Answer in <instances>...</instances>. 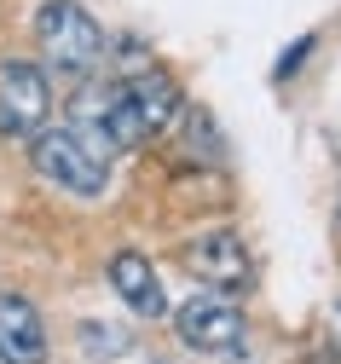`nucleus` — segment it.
<instances>
[{
  "label": "nucleus",
  "instance_id": "obj_1",
  "mask_svg": "<svg viewBox=\"0 0 341 364\" xmlns=\"http://www.w3.org/2000/svg\"><path fill=\"white\" fill-rule=\"evenodd\" d=\"M35 41L46 64H53L58 75H93L105 58V29L99 18H93L87 6H75V0H46V6L35 12Z\"/></svg>",
  "mask_w": 341,
  "mask_h": 364
},
{
  "label": "nucleus",
  "instance_id": "obj_2",
  "mask_svg": "<svg viewBox=\"0 0 341 364\" xmlns=\"http://www.w3.org/2000/svg\"><path fill=\"white\" fill-rule=\"evenodd\" d=\"M35 168H41V179H53L70 197H105V186H110V162L93 156L70 127H41L35 133Z\"/></svg>",
  "mask_w": 341,
  "mask_h": 364
},
{
  "label": "nucleus",
  "instance_id": "obj_3",
  "mask_svg": "<svg viewBox=\"0 0 341 364\" xmlns=\"http://www.w3.org/2000/svg\"><path fill=\"white\" fill-rule=\"evenodd\" d=\"M53 116V81L41 64L0 58V133L6 139H35Z\"/></svg>",
  "mask_w": 341,
  "mask_h": 364
},
{
  "label": "nucleus",
  "instance_id": "obj_4",
  "mask_svg": "<svg viewBox=\"0 0 341 364\" xmlns=\"http://www.w3.org/2000/svg\"><path fill=\"white\" fill-rule=\"evenodd\" d=\"M185 266L197 272L203 284H214L220 295L231 289H249L255 284V260H249V243H243L237 232H203V237H191L185 249Z\"/></svg>",
  "mask_w": 341,
  "mask_h": 364
},
{
  "label": "nucleus",
  "instance_id": "obj_5",
  "mask_svg": "<svg viewBox=\"0 0 341 364\" xmlns=\"http://www.w3.org/2000/svg\"><path fill=\"white\" fill-rule=\"evenodd\" d=\"M243 312L226 295H197L179 306V341L197 347V353H237L243 347Z\"/></svg>",
  "mask_w": 341,
  "mask_h": 364
},
{
  "label": "nucleus",
  "instance_id": "obj_6",
  "mask_svg": "<svg viewBox=\"0 0 341 364\" xmlns=\"http://www.w3.org/2000/svg\"><path fill=\"white\" fill-rule=\"evenodd\" d=\"M122 93H127V110H133V122H139V133L145 139H157V133H168L174 122H179V81L168 75V70H157V64H145V70H127L122 75Z\"/></svg>",
  "mask_w": 341,
  "mask_h": 364
},
{
  "label": "nucleus",
  "instance_id": "obj_7",
  "mask_svg": "<svg viewBox=\"0 0 341 364\" xmlns=\"http://www.w3.org/2000/svg\"><path fill=\"white\" fill-rule=\"evenodd\" d=\"M0 364H46V324L23 295H0Z\"/></svg>",
  "mask_w": 341,
  "mask_h": 364
},
{
  "label": "nucleus",
  "instance_id": "obj_8",
  "mask_svg": "<svg viewBox=\"0 0 341 364\" xmlns=\"http://www.w3.org/2000/svg\"><path fill=\"white\" fill-rule=\"evenodd\" d=\"M110 289H116V301H122L133 318H162V312H168V295H162V284H157V266L145 260L139 249L110 255Z\"/></svg>",
  "mask_w": 341,
  "mask_h": 364
},
{
  "label": "nucleus",
  "instance_id": "obj_9",
  "mask_svg": "<svg viewBox=\"0 0 341 364\" xmlns=\"http://www.w3.org/2000/svg\"><path fill=\"white\" fill-rule=\"evenodd\" d=\"M179 156H185V162H203V168L226 162V139H220V127H214V116H209L203 105H185V133H179Z\"/></svg>",
  "mask_w": 341,
  "mask_h": 364
},
{
  "label": "nucleus",
  "instance_id": "obj_10",
  "mask_svg": "<svg viewBox=\"0 0 341 364\" xmlns=\"http://www.w3.org/2000/svg\"><path fill=\"white\" fill-rule=\"evenodd\" d=\"M75 347H81L87 358H122V353L133 347V336L116 330V324H105V318H87V324L75 330Z\"/></svg>",
  "mask_w": 341,
  "mask_h": 364
},
{
  "label": "nucleus",
  "instance_id": "obj_11",
  "mask_svg": "<svg viewBox=\"0 0 341 364\" xmlns=\"http://www.w3.org/2000/svg\"><path fill=\"white\" fill-rule=\"evenodd\" d=\"M307 53H313V35H301V41H295V47H289V53L278 58V70H272V81H289V75H295V70L307 64Z\"/></svg>",
  "mask_w": 341,
  "mask_h": 364
}]
</instances>
